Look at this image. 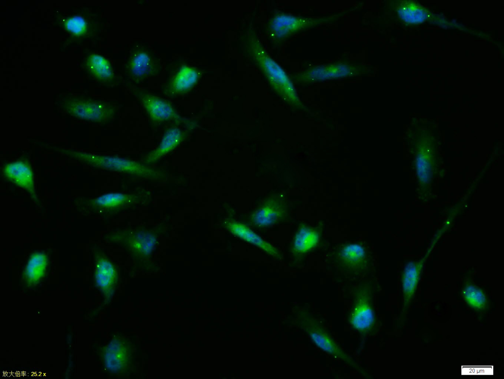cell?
<instances>
[{
	"label": "cell",
	"mask_w": 504,
	"mask_h": 379,
	"mask_svg": "<svg viewBox=\"0 0 504 379\" xmlns=\"http://www.w3.org/2000/svg\"><path fill=\"white\" fill-rule=\"evenodd\" d=\"M60 24L71 36L76 38H84L91 32L90 21L82 15L74 14L64 17Z\"/></svg>",
	"instance_id": "obj_20"
},
{
	"label": "cell",
	"mask_w": 504,
	"mask_h": 379,
	"mask_svg": "<svg viewBox=\"0 0 504 379\" xmlns=\"http://www.w3.org/2000/svg\"><path fill=\"white\" fill-rule=\"evenodd\" d=\"M226 227L237 236L252 243L272 255H276L277 250L270 244L262 239L245 225L236 222H226Z\"/></svg>",
	"instance_id": "obj_19"
},
{
	"label": "cell",
	"mask_w": 504,
	"mask_h": 379,
	"mask_svg": "<svg viewBox=\"0 0 504 379\" xmlns=\"http://www.w3.org/2000/svg\"><path fill=\"white\" fill-rule=\"evenodd\" d=\"M348 72H349L348 67L344 65L318 68L316 70L314 69L302 74L300 79L307 81L311 79L314 80L316 77L317 79H322L333 77H340L346 75Z\"/></svg>",
	"instance_id": "obj_24"
},
{
	"label": "cell",
	"mask_w": 504,
	"mask_h": 379,
	"mask_svg": "<svg viewBox=\"0 0 504 379\" xmlns=\"http://www.w3.org/2000/svg\"><path fill=\"white\" fill-rule=\"evenodd\" d=\"M105 170L123 173L148 179H160L164 176L162 172L128 159L107 156Z\"/></svg>",
	"instance_id": "obj_9"
},
{
	"label": "cell",
	"mask_w": 504,
	"mask_h": 379,
	"mask_svg": "<svg viewBox=\"0 0 504 379\" xmlns=\"http://www.w3.org/2000/svg\"><path fill=\"white\" fill-rule=\"evenodd\" d=\"M138 98L152 120L163 123L178 118L175 109L167 101L149 92H140Z\"/></svg>",
	"instance_id": "obj_10"
},
{
	"label": "cell",
	"mask_w": 504,
	"mask_h": 379,
	"mask_svg": "<svg viewBox=\"0 0 504 379\" xmlns=\"http://www.w3.org/2000/svg\"><path fill=\"white\" fill-rule=\"evenodd\" d=\"M60 111L75 118L97 124H105L114 117L116 106L87 95L67 93L56 101Z\"/></svg>",
	"instance_id": "obj_2"
},
{
	"label": "cell",
	"mask_w": 504,
	"mask_h": 379,
	"mask_svg": "<svg viewBox=\"0 0 504 379\" xmlns=\"http://www.w3.org/2000/svg\"><path fill=\"white\" fill-rule=\"evenodd\" d=\"M331 258L338 268L355 274L366 270L370 261L365 248L356 243H346L338 246L333 252Z\"/></svg>",
	"instance_id": "obj_7"
},
{
	"label": "cell",
	"mask_w": 504,
	"mask_h": 379,
	"mask_svg": "<svg viewBox=\"0 0 504 379\" xmlns=\"http://www.w3.org/2000/svg\"><path fill=\"white\" fill-rule=\"evenodd\" d=\"M2 173L9 181L27 191L33 199L37 200L33 173L27 162L19 160L8 163L3 167Z\"/></svg>",
	"instance_id": "obj_11"
},
{
	"label": "cell",
	"mask_w": 504,
	"mask_h": 379,
	"mask_svg": "<svg viewBox=\"0 0 504 379\" xmlns=\"http://www.w3.org/2000/svg\"><path fill=\"white\" fill-rule=\"evenodd\" d=\"M306 22V20L291 15H278L270 21V32L276 39H283L303 29Z\"/></svg>",
	"instance_id": "obj_15"
},
{
	"label": "cell",
	"mask_w": 504,
	"mask_h": 379,
	"mask_svg": "<svg viewBox=\"0 0 504 379\" xmlns=\"http://www.w3.org/2000/svg\"><path fill=\"white\" fill-rule=\"evenodd\" d=\"M151 199L150 192L139 189L104 194L90 200L88 204L97 212L115 215L145 206L150 203Z\"/></svg>",
	"instance_id": "obj_3"
},
{
	"label": "cell",
	"mask_w": 504,
	"mask_h": 379,
	"mask_svg": "<svg viewBox=\"0 0 504 379\" xmlns=\"http://www.w3.org/2000/svg\"><path fill=\"white\" fill-rule=\"evenodd\" d=\"M286 208L281 204L267 203L257 208L251 214L250 222L258 227H267L279 222L284 217Z\"/></svg>",
	"instance_id": "obj_14"
},
{
	"label": "cell",
	"mask_w": 504,
	"mask_h": 379,
	"mask_svg": "<svg viewBox=\"0 0 504 379\" xmlns=\"http://www.w3.org/2000/svg\"><path fill=\"white\" fill-rule=\"evenodd\" d=\"M183 132L178 127L169 128L164 135L159 146L149 153L144 159L146 163H153L174 149L182 141Z\"/></svg>",
	"instance_id": "obj_18"
},
{
	"label": "cell",
	"mask_w": 504,
	"mask_h": 379,
	"mask_svg": "<svg viewBox=\"0 0 504 379\" xmlns=\"http://www.w3.org/2000/svg\"><path fill=\"white\" fill-rule=\"evenodd\" d=\"M373 296L372 288L368 283L359 285L352 294L349 322L354 329L363 335H370L376 326Z\"/></svg>",
	"instance_id": "obj_4"
},
{
	"label": "cell",
	"mask_w": 504,
	"mask_h": 379,
	"mask_svg": "<svg viewBox=\"0 0 504 379\" xmlns=\"http://www.w3.org/2000/svg\"><path fill=\"white\" fill-rule=\"evenodd\" d=\"M157 62L151 52L144 48H138L130 55L125 66L128 77L134 82L143 80L154 74Z\"/></svg>",
	"instance_id": "obj_8"
},
{
	"label": "cell",
	"mask_w": 504,
	"mask_h": 379,
	"mask_svg": "<svg viewBox=\"0 0 504 379\" xmlns=\"http://www.w3.org/2000/svg\"><path fill=\"white\" fill-rule=\"evenodd\" d=\"M418 273V269L414 264L410 263L406 266L403 278L405 306L409 303L413 294L417 284Z\"/></svg>",
	"instance_id": "obj_23"
},
{
	"label": "cell",
	"mask_w": 504,
	"mask_h": 379,
	"mask_svg": "<svg viewBox=\"0 0 504 379\" xmlns=\"http://www.w3.org/2000/svg\"><path fill=\"white\" fill-rule=\"evenodd\" d=\"M198 78L196 69L190 66H183L169 83L167 91L173 95L186 93L196 83Z\"/></svg>",
	"instance_id": "obj_17"
},
{
	"label": "cell",
	"mask_w": 504,
	"mask_h": 379,
	"mask_svg": "<svg viewBox=\"0 0 504 379\" xmlns=\"http://www.w3.org/2000/svg\"><path fill=\"white\" fill-rule=\"evenodd\" d=\"M463 295L466 301L473 308L482 309L486 304V297L479 289L473 286L466 287L463 291Z\"/></svg>",
	"instance_id": "obj_25"
},
{
	"label": "cell",
	"mask_w": 504,
	"mask_h": 379,
	"mask_svg": "<svg viewBox=\"0 0 504 379\" xmlns=\"http://www.w3.org/2000/svg\"><path fill=\"white\" fill-rule=\"evenodd\" d=\"M168 227V221L158 224L137 225L118 229L109 234V241L123 249L132 261L148 264L154 261L160 239Z\"/></svg>",
	"instance_id": "obj_1"
},
{
	"label": "cell",
	"mask_w": 504,
	"mask_h": 379,
	"mask_svg": "<svg viewBox=\"0 0 504 379\" xmlns=\"http://www.w3.org/2000/svg\"><path fill=\"white\" fill-rule=\"evenodd\" d=\"M94 267L97 285L104 291L112 290L116 282V268L111 260L101 251H97L95 254Z\"/></svg>",
	"instance_id": "obj_13"
},
{
	"label": "cell",
	"mask_w": 504,
	"mask_h": 379,
	"mask_svg": "<svg viewBox=\"0 0 504 379\" xmlns=\"http://www.w3.org/2000/svg\"><path fill=\"white\" fill-rule=\"evenodd\" d=\"M320 229L306 224L297 231L293 244V250L298 254H305L316 246L320 237Z\"/></svg>",
	"instance_id": "obj_16"
},
{
	"label": "cell",
	"mask_w": 504,
	"mask_h": 379,
	"mask_svg": "<svg viewBox=\"0 0 504 379\" xmlns=\"http://www.w3.org/2000/svg\"><path fill=\"white\" fill-rule=\"evenodd\" d=\"M126 359L124 347L118 341H113L107 347L105 354L107 367L111 371H118L124 366Z\"/></svg>",
	"instance_id": "obj_22"
},
{
	"label": "cell",
	"mask_w": 504,
	"mask_h": 379,
	"mask_svg": "<svg viewBox=\"0 0 504 379\" xmlns=\"http://www.w3.org/2000/svg\"><path fill=\"white\" fill-rule=\"evenodd\" d=\"M303 323L306 331L317 346L352 367L361 371L357 363L341 348L325 326L316 318L308 316Z\"/></svg>",
	"instance_id": "obj_6"
},
{
	"label": "cell",
	"mask_w": 504,
	"mask_h": 379,
	"mask_svg": "<svg viewBox=\"0 0 504 379\" xmlns=\"http://www.w3.org/2000/svg\"><path fill=\"white\" fill-rule=\"evenodd\" d=\"M47 263L46 256L36 252L30 257L25 268V276L30 284L37 283L43 276Z\"/></svg>",
	"instance_id": "obj_21"
},
{
	"label": "cell",
	"mask_w": 504,
	"mask_h": 379,
	"mask_svg": "<svg viewBox=\"0 0 504 379\" xmlns=\"http://www.w3.org/2000/svg\"><path fill=\"white\" fill-rule=\"evenodd\" d=\"M248 49L250 56L258 65L272 87L284 96H292L294 88L292 83L281 66L268 55L261 44L251 38Z\"/></svg>",
	"instance_id": "obj_5"
},
{
	"label": "cell",
	"mask_w": 504,
	"mask_h": 379,
	"mask_svg": "<svg viewBox=\"0 0 504 379\" xmlns=\"http://www.w3.org/2000/svg\"><path fill=\"white\" fill-rule=\"evenodd\" d=\"M83 65L88 75L98 83L106 85L114 83V71L109 61L103 56L91 54L85 58Z\"/></svg>",
	"instance_id": "obj_12"
}]
</instances>
